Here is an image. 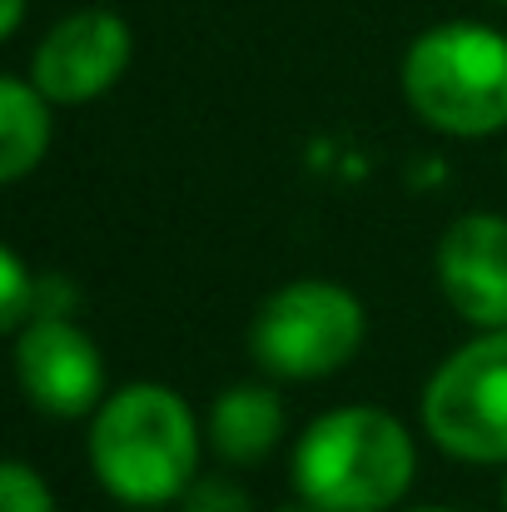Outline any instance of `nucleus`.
Returning a JSON list of instances; mask_svg holds the SVG:
<instances>
[{
	"label": "nucleus",
	"instance_id": "nucleus-1",
	"mask_svg": "<svg viewBox=\"0 0 507 512\" xmlns=\"http://www.w3.org/2000/svg\"><path fill=\"white\" fill-rule=\"evenodd\" d=\"M90 468L125 508L179 503L199 478V423L165 383H125L95 408Z\"/></svg>",
	"mask_w": 507,
	"mask_h": 512
},
{
	"label": "nucleus",
	"instance_id": "nucleus-2",
	"mask_svg": "<svg viewBox=\"0 0 507 512\" xmlns=\"http://www.w3.org/2000/svg\"><path fill=\"white\" fill-rule=\"evenodd\" d=\"M413 433L373 408L348 403L314 418L294 448V488L319 512H388L413 488Z\"/></svg>",
	"mask_w": 507,
	"mask_h": 512
},
{
	"label": "nucleus",
	"instance_id": "nucleus-3",
	"mask_svg": "<svg viewBox=\"0 0 507 512\" xmlns=\"http://www.w3.org/2000/svg\"><path fill=\"white\" fill-rule=\"evenodd\" d=\"M403 95L438 135L478 140L507 130V35L478 20L423 30L403 55Z\"/></svg>",
	"mask_w": 507,
	"mask_h": 512
},
{
	"label": "nucleus",
	"instance_id": "nucleus-4",
	"mask_svg": "<svg viewBox=\"0 0 507 512\" xmlns=\"http://www.w3.org/2000/svg\"><path fill=\"white\" fill-rule=\"evenodd\" d=\"M368 334L358 294L329 279H294L274 289L249 329L254 363L274 378H329Z\"/></svg>",
	"mask_w": 507,
	"mask_h": 512
},
{
	"label": "nucleus",
	"instance_id": "nucleus-5",
	"mask_svg": "<svg viewBox=\"0 0 507 512\" xmlns=\"http://www.w3.org/2000/svg\"><path fill=\"white\" fill-rule=\"evenodd\" d=\"M423 428L458 463H507V329L453 348L423 388Z\"/></svg>",
	"mask_w": 507,
	"mask_h": 512
},
{
	"label": "nucleus",
	"instance_id": "nucleus-6",
	"mask_svg": "<svg viewBox=\"0 0 507 512\" xmlns=\"http://www.w3.org/2000/svg\"><path fill=\"white\" fill-rule=\"evenodd\" d=\"M130 25L125 15L90 5V10H70L65 20H55L35 55H30V80L50 105H85L100 100L130 65Z\"/></svg>",
	"mask_w": 507,
	"mask_h": 512
},
{
	"label": "nucleus",
	"instance_id": "nucleus-7",
	"mask_svg": "<svg viewBox=\"0 0 507 512\" xmlns=\"http://www.w3.org/2000/svg\"><path fill=\"white\" fill-rule=\"evenodd\" d=\"M15 378L30 408L50 418H80L105 403V358L65 314H40L15 334Z\"/></svg>",
	"mask_w": 507,
	"mask_h": 512
},
{
	"label": "nucleus",
	"instance_id": "nucleus-8",
	"mask_svg": "<svg viewBox=\"0 0 507 512\" xmlns=\"http://www.w3.org/2000/svg\"><path fill=\"white\" fill-rule=\"evenodd\" d=\"M438 289L458 319L473 329H507V219L503 214H463L443 229Z\"/></svg>",
	"mask_w": 507,
	"mask_h": 512
},
{
	"label": "nucleus",
	"instance_id": "nucleus-9",
	"mask_svg": "<svg viewBox=\"0 0 507 512\" xmlns=\"http://www.w3.org/2000/svg\"><path fill=\"white\" fill-rule=\"evenodd\" d=\"M284 438V403L264 383H234L209 408V443L224 463L254 468L264 463Z\"/></svg>",
	"mask_w": 507,
	"mask_h": 512
},
{
	"label": "nucleus",
	"instance_id": "nucleus-10",
	"mask_svg": "<svg viewBox=\"0 0 507 512\" xmlns=\"http://www.w3.org/2000/svg\"><path fill=\"white\" fill-rule=\"evenodd\" d=\"M50 150V100L35 80L5 75L0 80V179L15 184L35 170Z\"/></svg>",
	"mask_w": 507,
	"mask_h": 512
},
{
	"label": "nucleus",
	"instance_id": "nucleus-11",
	"mask_svg": "<svg viewBox=\"0 0 507 512\" xmlns=\"http://www.w3.org/2000/svg\"><path fill=\"white\" fill-rule=\"evenodd\" d=\"M30 319H40V284L30 279L25 259L15 249L0 254V329L20 334Z\"/></svg>",
	"mask_w": 507,
	"mask_h": 512
},
{
	"label": "nucleus",
	"instance_id": "nucleus-12",
	"mask_svg": "<svg viewBox=\"0 0 507 512\" xmlns=\"http://www.w3.org/2000/svg\"><path fill=\"white\" fill-rule=\"evenodd\" d=\"M0 512H55V498H50L45 478L30 463H20V458H10L0 468Z\"/></svg>",
	"mask_w": 507,
	"mask_h": 512
},
{
	"label": "nucleus",
	"instance_id": "nucleus-13",
	"mask_svg": "<svg viewBox=\"0 0 507 512\" xmlns=\"http://www.w3.org/2000/svg\"><path fill=\"white\" fill-rule=\"evenodd\" d=\"M179 512H249V493L229 478H194L179 498Z\"/></svg>",
	"mask_w": 507,
	"mask_h": 512
},
{
	"label": "nucleus",
	"instance_id": "nucleus-14",
	"mask_svg": "<svg viewBox=\"0 0 507 512\" xmlns=\"http://www.w3.org/2000/svg\"><path fill=\"white\" fill-rule=\"evenodd\" d=\"M20 20H25V0H0V35L5 40L20 30Z\"/></svg>",
	"mask_w": 507,
	"mask_h": 512
},
{
	"label": "nucleus",
	"instance_id": "nucleus-15",
	"mask_svg": "<svg viewBox=\"0 0 507 512\" xmlns=\"http://www.w3.org/2000/svg\"><path fill=\"white\" fill-rule=\"evenodd\" d=\"M274 512H319V508H309V503L299 498V503H289V508H274Z\"/></svg>",
	"mask_w": 507,
	"mask_h": 512
},
{
	"label": "nucleus",
	"instance_id": "nucleus-16",
	"mask_svg": "<svg viewBox=\"0 0 507 512\" xmlns=\"http://www.w3.org/2000/svg\"><path fill=\"white\" fill-rule=\"evenodd\" d=\"M408 512H453V508H408Z\"/></svg>",
	"mask_w": 507,
	"mask_h": 512
},
{
	"label": "nucleus",
	"instance_id": "nucleus-17",
	"mask_svg": "<svg viewBox=\"0 0 507 512\" xmlns=\"http://www.w3.org/2000/svg\"><path fill=\"white\" fill-rule=\"evenodd\" d=\"M503 512H507V478H503Z\"/></svg>",
	"mask_w": 507,
	"mask_h": 512
},
{
	"label": "nucleus",
	"instance_id": "nucleus-18",
	"mask_svg": "<svg viewBox=\"0 0 507 512\" xmlns=\"http://www.w3.org/2000/svg\"><path fill=\"white\" fill-rule=\"evenodd\" d=\"M120 512H145V508H120Z\"/></svg>",
	"mask_w": 507,
	"mask_h": 512
},
{
	"label": "nucleus",
	"instance_id": "nucleus-19",
	"mask_svg": "<svg viewBox=\"0 0 507 512\" xmlns=\"http://www.w3.org/2000/svg\"><path fill=\"white\" fill-rule=\"evenodd\" d=\"M503 5H507V0H503Z\"/></svg>",
	"mask_w": 507,
	"mask_h": 512
}]
</instances>
